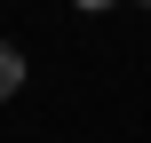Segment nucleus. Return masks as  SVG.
I'll return each mask as SVG.
<instances>
[{
  "mask_svg": "<svg viewBox=\"0 0 151 143\" xmlns=\"http://www.w3.org/2000/svg\"><path fill=\"white\" fill-rule=\"evenodd\" d=\"M16 88H24V56H16V48H8V40H0V103H8V96H16Z\"/></svg>",
  "mask_w": 151,
  "mask_h": 143,
  "instance_id": "nucleus-1",
  "label": "nucleus"
},
{
  "mask_svg": "<svg viewBox=\"0 0 151 143\" xmlns=\"http://www.w3.org/2000/svg\"><path fill=\"white\" fill-rule=\"evenodd\" d=\"M80 8H111V0H80Z\"/></svg>",
  "mask_w": 151,
  "mask_h": 143,
  "instance_id": "nucleus-2",
  "label": "nucleus"
},
{
  "mask_svg": "<svg viewBox=\"0 0 151 143\" xmlns=\"http://www.w3.org/2000/svg\"><path fill=\"white\" fill-rule=\"evenodd\" d=\"M143 8H151V0H143Z\"/></svg>",
  "mask_w": 151,
  "mask_h": 143,
  "instance_id": "nucleus-3",
  "label": "nucleus"
}]
</instances>
